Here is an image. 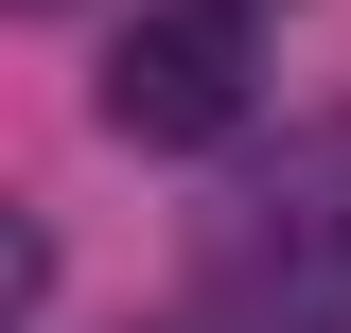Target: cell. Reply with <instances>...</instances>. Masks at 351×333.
Returning <instances> with one entry per match:
<instances>
[{"label":"cell","instance_id":"7a4b0ae2","mask_svg":"<svg viewBox=\"0 0 351 333\" xmlns=\"http://www.w3.org/2000/svg\"><path fill=\"white\" fill-rule=\"evenodd\" d=\"M88 106H106V140H141V158H193V140H228L263 106V36L228 18V0H158V18L106 36Z\"/></svg>","mask_w":351,"mask_h":333},{"label":"cell","instance_id":"6da1fadb","mask_svg":"<svg viewBox=\"0 0 351 333\" xmlns=\"http://www.w3.org/2000/svg\"><path fill=\"white\" fill-rule=\"evenodd\" d=\"M211 316L228 333H351V106L281 123V158H246L211 193Z\"/></svg>","mask_w":351,"mask_h":333}]
</instances>
